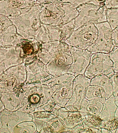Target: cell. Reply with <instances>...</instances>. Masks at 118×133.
<instances>
[{
  "mask_svg": "<svg viewBox=\"0 0 118 133\" xmlns=\"http://www.w3.org/2000/svg\"><path fill=\"white\" fill-rule=\"evenodd\" d=\"M104 5L107 9L118 8V0H106Z\"/></svg>",
  "mask_w": 118,
  "mask_h": 133,
  "instance_id": "7c38bea8",
  "label": "cell"
},
{
  "mask_svg": "<svg viewBox=\"0 0 118 133\" xmlns=\"http://www.w3.org/2000/svg\"><path fill=\"white\" fill-rule=\"evenodd\" d=\"M106 0H91L90 3L96 5H104Z\"/></svg>",
  "mask_w": 118,
  "mask_h": 133,
  "instance_id": "4fadbf2b",
  "label": "cell"
},
{
  "mask_svg": "<svg viewBox=\"0 0 118 133\" xmlns=\"http://www.w3.org/2000/svg\"><path fill=\"white\" fill-rule=\"evenodd\" d=\"M89 89L90 99L99 101L104 103L106 99L105 91L103 88L96 85H92Z\"/></svg>",
  "mask_w": 118,
  "mask_h": 133,
  "instance_id": "5b68a950",
  "label": "cell"
},
{
  "mask_svg": "<svg viewBox=\"0 0 118 133\" xmlns=\"http://www.w3.org/2000/svg\"><path fill=\"white\" fill-rule=\"evenodd\" d=\"M113 88V95L116 105H118V72L115 73L110 77Z\"/></svg>",
  "mask_w": 118,
  "mask_h": 133,
  "instance_id": "9c48e42d",
  "label": "cell"
},
{
  "mask_svg": "<svg viewBox=\"0 0 118 133\" xmlns=\"http://www.w3.org/2000/svg\"><path fill=\"white\" fill-rule=\"evenodd\" d=\"M115 117H118V105L117 106L115 114Z\"/></svg>",
  "mask_w": 118,
  "mask_h": 133,
  "instance_id": "2e32d148",
  "label": "cell"
},
{
  "mask_svg": "<svg viewBox=\"0 0 118 133\" xmlns=\"http://www.w3.org/2000/svg\"><path fill=\"white\" fill-rule=\"evenodd\" d=\"M115 133H118V127L116 129V130L115 132Z\"/></svg>",
  "mask_w": 118,
  "mask_h": 133,
  "instance_id": "e0dca14e",
  "label": "cell"
},
{
  "mask_svg": "<svg viewBox=\"0 0 118 133\" xmlns=\"http://www.w3.org/2000/svg\"><path fill=\"white\" fill-rule=\"evenodd\" d=\"M113 63V68L115 73L118 72V47L114 46L108 54Z\"/></svg>",
  "mask_w": 118,
  "mask_h": 133,
  "instance_id": "30bf717a",
  "label": "cell"
},
{
  "mask_svg": "<svg viewBox=\"0 0 118 133\" xmlns=\"http://www.w3.org/2000/svg\"><path fill=\"white\" fill-rule=\"evenodd\" d=\"M107 21L112 30L118 26V8H108L106 11Z\"/></svg>",
  "mask_w": 118,
  "mask_h": 133,
  "instance_id": "8992f818",
  "label": "cell"
},
{
  "mask_svg": "<svg viewBox=\"0 0 118 133\" xmlns=\"http://www.w3.org/2000/svg\"><path fill=\"white\" fill-rule=\"evenodd\" d=\"M112 39L114 46L118 47V26L112 30Z\"/></svg>",
  "mask_w": 118,
  "mask_h": 133,
  "instance_id": "8fae6325",
  "label": "cell"
},
{
  "mask_svg": "<svg viewBox=\"0 0 118 133\" xmlns=\"http://www.w3.org/2000/svg\"><path fill=\"white\" fill-rule=\"evenodd\" d=\"M118 127V117H115L111 120L104 121L101 128L107 130L111 133H115Z\"/></svg>",
  "mask_w": 118,
  "mask_h": 133,
  "instance_id": "52a82bcc",
  "label": "cell"
},
{
  "mask_svg": "<svg viewBox=\"0 0 118 133\" xmlns=\"http://www.w3.org/2000/svg\"><path fill=\"white\" fill-rule=\"evenodd\" d=\"M89 107L90 111L91 114L94 115H98L102 111L103 104L99 101L93 100Z\"/></svg>",
  "mask_w": 118,
  "mask_h": 133,
  "instance_id": "ba28073f",
  "label": "cell"
},
{
  "mask_svg": "<svg viewBox=\"0 0 118 133\" xmlns=\"http://www.w3.org/2000/svg\"><path fill=\"white\" fill-rule=\"evenodd\" d=\"M64 2H78V3H81V2H89L90 3V1L91 0H63Z\"/></svg>",
  "mask_w": 118,
  "mask_h": 133,
  "instance_id": "5bb4252c",
  "label": "cell"
},
{
  "mask_svg": "<svg viewBox=\"0 0 118 133\" xmlns=\"http://www.w3.org/2000/svg\"><path fill=\"white\" fill-rule=\"evenodd\" d=\"M95 25L98 30V35L92 51L96 53L108 54L114 47L112 39V30L107 21L96 24Z\"/></svg>",
  "mask_w": 118,
  "mask_h": 133,
  "instance_id": "6da1fadb",
  "label": "cell"
},
{
  "mask_svg": "<svg viewBox=\"0 0 118 133\" xmlns=\"http://www.w3.org/2000/svg\"><path fill=\"white\" fill-rule=\"evenodd\" d=\"M101 133H110L107 130L105 129L104 128L101 129Z\"/></svg>",
  "mask_w": 118,
  "mask_h": 133,
  "instance_id": "9a60e30c",
  "label": "cell"
},
{
  "mask_svg": "<svg viewBox=\"0 0 118 133\" xmlns=\"http://www.w3.org/2000/svg\"><path fill=\"white\" fill-rule=\"evenodd\" d=\"M91 84L103 88L105 92L106 99L113 95L112 86L110 77L103 74L97 75L92 78Z\"/></svg>",
  "mask_w": 118,
  "mask_h": 133,
  "instance_id": "277c9868",
  "label": "cell"
},
{
  "mask_svg": "<svg viewBox=\"0 0 118 133\" xmlns=\"http://www.w3.org/2000/svg\"><path fill=\"white\" fill-rule=\"evenodd\" d=\"M117 108L114 97L113 95H112L103 103L102 111L98 116L105 121L112 120L115 118Z\"/></svg>",
  "mask_w": 118,
  "mask_h": 133,
  "instance_id": "3957f363",
  "label": "cell"
},
{
  "mask_svg": "<svg viewBox=\"0 0 118 133\" xmlns=\"http://www.w3.org/2000/svg\"><path fill=\"white\" fill-rule=\"evenodd\" d=\"M114 73L113 62L108 54L98 52L93 55L90 71L91 78L99 74L110 77Z\"/></svg>",
  "mask_w": 118,
  "mask_h": 133,
  "instance_id": "7a4b0ae2",
  "label": "cell"
},
{
  "mask_svg": "<svg viewBox=\"0 0 118 133\" xmlns=\"http://www.w3.org/2000/svg\"><path fill=\"white\" fill-rule=\"evenodd\" d=\"M51 1V0H49V1ZM40 1H45V0H40Z\"/></svg>",
  "mask_w": 118,
  "mask_h": 133,
  "instance_id": "ac0fdd59",
  "label": "cell"
}]
</instances>
